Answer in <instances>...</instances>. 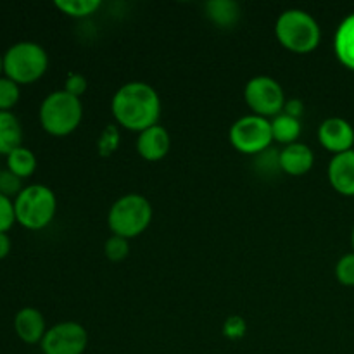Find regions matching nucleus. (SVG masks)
<instances>
[{
  "label": "nucleus",
  "instance_id": "nucleus-1",
  "mask_svg": "<svg viewBox=\"0 0 354 354\" xmlns=\"http://www.w3.org/2000/svg\"><path fill=\"white\" fill-rule=\"evenodd\" d=\"M161 109V97L154 86L145 82L124 83L111 100V111L118 127L137 133L159 124Z\"/></svg>",
  "mask_w": 354,
  "mask_h": 354
},
{
  "label": "nucleus",
  "instance_id": "nucleus-2",
  "mask_svg": "<svg viewBox=\"0 0 354 354\" xmlns=\"http://www.w3.org/2000/svg\"><path fill=\"white\" fill-rule=\"evenodd\" d=\"M277 40L294 54H310L320 45L322 30L318 21L303 9H287L275 23Z\"/></svg>",
  "mask_w": 354,
  "mask_h": 354
},
{
  "label": "nucleus",
  "instance_id": "nucleus-3",
  "mask_svg": "<svg viewBox=\"0 0 354 354\" xmlns=\"http://www.w3.org/2000/svg\"><path fill=\"white\" fill-rule=\"evenodd\" d=\"M40 124L52 137H68L82 124V99L71 95L66 90L48 93L38 111Z\"/></svg>",
  "mask_w": 354,
  "mask_h": 354
},
{
  "label": "nucleus",
  "instance_id": "nucleus-4",
  "mask_svg": "<svg viewBox=\"0 0 354 354\" xmlns=\"http://www.w3.org/2000/svg\"><path fill=\"white\" fill-rule=\"evenodd\" d=\"M152 221V204L142 194H124L111 206L107 227L113 235L127 241L144 234Z\"/></svg>",
  "mask_w": 354,
  "mask_h": 354
},
{
  "label": "nucleus",
  "instance_id": "nucleus-5",
  "mask_svg": "<svg viewBox=\"0 0 354 354\" xmlns=\"http://www.w3.org/2000/svg\"><path fill=\"white\" fill-rule=\"evenodd\" d=\"M3 75L17 85H31L47 73L48 55L37 41H17L2 55Z\"/></svg>",
  "mask_w": 354,
  "mask_h": 354
},
{
  "label": "nucleus",
  "instance_id": "nucleus-6",
  "mask_svg": "<svg viewBox=\"0 0 354 354\" xmlns=\"http://www.w3.org/2000/svg\"><path fill=\"white\" fill-rule=\"evenodd\" d=\"M57 211V199L48 187L33 183L14 199L16 221L28 230H41L52 223Z\"/></svg>",
  "mask_w": 354,
  "mask_h": 354
},
{
  "label": "nucleus",
  "instance_id": "nucleus-7",
  "mask_svg": "<svg viewBox=\"0 0 354 354\" xmlns=\"http://www.w3.org/2000/svg\"><path fill=\"white\" fill-rule=\"evenodd\" d=\"M230 144L239 152L248 156H258L268 151L273 142L272 121L266 118L248 114L235 121L230 128Z\"/></svg>",
  "mask_w": 354,
  "mask_h": 354
},
{
  "label": "nucleus",
  "instance_id": "nucleus-8",
  "mask_svg": "<svg viewBox=\"0 0 354 354\" xmlns=\"http://www.w3.org/2000/svg\"><path fill=\"white\" fill-rule=\"evenodd\" d=\"M244 100L252 114L270 120L283 113L286 107V92L282 85L272 76H254L244 88Z\"/></svg>",
  "mask_w": 354,
  "mask_h": 354
},
{
  "label": "nucleus",
  "instance_id": "nucleus-9",
  "mask_svg": "<svg viewBox=\"0 0 354 354\" xmlns=\"http://www.w3.org/2000/svg\"><path fill=\"white\" fill-rule=\"evenodd\" d=\"M40 346L44 354H83L88 346V334L76 322H61L47 328Z\"/></svg>",
  "mask_w": 354,
  "mask_h": 354
},
{
  "label": "nucleus",
  "instance_id": "nucleus-10",
  "mask_svg": "<svg viewBox=\"0 0 354 354\" xmlns=\"http://www.w3.org/2000/svg\"><path fill=\"white\" fill-rule=\"evenodd\" d=\"M318 140L322 147L334 156L353 151L354 128L342 118H327L318 128Z\"/></svg>",
  "mask_w": 354,
  "mask_h": 354
},
{
  "label": "nucleus",
  "instance_id": "nucleus-11",
  "mask_svg": "<svg viewBox=\"0 0 354 354\" xmlns=\"http://www.w3.org/2000/svg\"><path fill=\"white\" fill-rule=\"evenodd\" d=\"M138 156L145 161H161L168 156L169 147H171V138H169L168 130L161 124H154V127L147 128V130L140 131L135 142Z\"/></svg>",
  "mask_w": 354,
  "mask_h": 354
},
{
  "label": "nucleus",
  "instance_id": "nucleus-12",
  "mask_svg": "<svg viewBox=\"0 0 354 354\" xmlns=\"http://www.w3.org/2000/svg\"><path fill=\"white\" fill-rule=\"evenodd\" d=\"M328 182L341 196L354 197V149L334 156L328 162Z\"/></svg>",
  "mask_w": 354,
  "mask_h": 354
},
{
  "label": "nucleus",
  "instance_id": "nucleus-13",
  "mask_svg": "<svg viewBox=\"0 0 354 354\" xmlns=\"http://www.w3.org/2000/svg\"><path fill=\"white\" fill-rule=\"evenodd\" d=\"M279 162L280 171L287 173V175H306L315 166V152L311 151L310 145L303 144V142H296V144L286 145L279 152Z\"/></svg>",
  "mask_w": 354,
  "mask_h": 354
},
{
  "label": "nucleus",
  "instance_id": "nucleus-14",
  "mask_svg": "<svg viewBox=\"0 0 354 354\" xmlns=\"http://www.w3.org/2000/svg\"><path fill=\"white\" fill-rule=\"evenodd\" d=\"M14 330L17 337L26 344H40L47 334L44 315L35 308H23L14 318Z\"/></svg>",
  "mask_w": 354,
  "mask_h": 354
},
{
  "label": "nucleus",
  "instance_id": "nucleus-15",
  "mask_svg": "<svg viewBox=\"0 0 354 354\" xmlns=\"http://www.w3.org/2000/svg\"><path fill=\"white\" fill-rule=\"evenodd\" d=\"M334 50L339 62L354 71V12L339 24L334 37Z\"/></svg>",
  "mask_w": 354,
  "mask_h": 354
},
{
  "label": "nucleus",
  "instance_id": "nucleus-16",
  "mask_svg": "<svg viewBox=\"0 0 354 354\" xmlns=\"http://www.w3.org/2000/svg\"><path fill=\"white\" fill-rule=\"evenodd\" d=\"M23 145V127L10 111H0V154L9 156Z\"/></svg>",
  "mask_w": 354,
  "mask_h": 354
},
{
  "label": "nucleus",
  "instance_id": "nucleus-17",
  "mask_svg": "<svg viewBox=\"0 0 354 354\" xmlns=\"http://www.w3.org/2000/svg\"><path fill=\"white\" fill-rule=\"evenodd\" d=\"M206 16L220 28H232L241 17V6L234 0H211L204 6Z\"/></svg>",
  "mask_w": 354,
  "mask_h": 354
},
{
  "label": "nucleus",
  "instance_id": "nucleus-18",
  "mask_svg": "<svg viewBox=\"0 0 354 354\" xmlns=\"http://www.w3.org/2000/svg\"><path fill=\"white\" fill-rule=\"evenodd\" d=\"M270 121H272L273 140L280 142V144H283V145H290V144H296V142H299L301 131H303L301 120H296V118L282 113Z\"/></svg>",
  "mask_w": 354,
  "mask_h": 354
},
{
  "label": "nucleus",
  "instance_id": "nucleus-19",
  "mask_svg": "<svg viewBox=\"0 0 354 354\" xmlns=\"http://www.w3.org/2000/svg\"><path fill=\"white\" fill-rule=\"evenodd\" d=\"M6 161L7 169L16 176H19L21 180L30 178L35 173V169H37V158H35V154L30 149L23 147V145L10 152L6 158Z\"/></svg>",
  "mask_w": 354,
  "mask_h": 354
},
{
  "label": "nucleus",
  "instance_id": "nucleus-20",
  "mask_svg": "<svg viewBox=\"0 0 354 354\" xmlns=\"http://www.w3.org/2000/svg\"><path fill=\"white\" fill-rule=\"evenodd\" d=\"M55 7L69 17H88L100 9V0H55Z\"/></svg>",
  "mask_w": 354,
  "mask_h": 354
},
{
  "label": "nucleus",
  "instance_id": "nucleus-21",
  "mask_svg": "<svg viewBox=\"0 0 354 354\" xmlns=\"http://www.w3.org/2000/svg\"><path fill=\"white\" fill-rule=\"evenodd\" d=\"M121 144V133L118 124H107L97 140V151L102 158H109L118 151Z\"/></svg>",
  "mask_w": 354,
  "mask_h": 354
},
{
  "label": "nucleus",
  "instance_id": "nucleus-22",
  "mask_svg": "<svg viewBox=\"0 0 354 354\" xmlns=\"http://www.w3.org/2000/svg\"><path fill=\"white\" fill-rule=\"evenodd\" d=\"M19 85L7 76H0V111H10L19 102Z\"/></svg>",
  "mask_w": 354,
  "mask_h": 354
},
{
  "label": "nucleus",
  "instance_id": "nucleus-23",
  "mask_svg": "<svg viewBox=\"0 0 354 354\" xmlns=\"http://www.w3.org/2000/svg\"><path fill=\"white\" fill-rule=\"evenodd\" d=\"M128 252H130V242L123 237H118V235H111L106 244H104V254L113 263H120L127 259Z\"/></svg>",
  "mask_w": 354,
  "mask_h": 354
},
{
  "label": "nucleus",
  "instance_id": "nucleus-24",
  "mask_svg": "<svg viewBox=\"0 0 354 354\" xmlns=\"http://www.w3.org/2000/svg\"><path fill=\"white\" fill-rule=\"evenodd\" d=\"M23 189V180H21L19 176L10 173L9 169H2V171H0V194H2V196L9 197V199H12V197L16 199Z\"/></svg>",
  "mask_w": 354,
  "mask_h": 354
},
{
  "label": "nucleus",
  "instance_id": "nucleus-25",
  "mask_svg": "<svg viewBox=\"0 0 354 354\" xmlns=\"http://www.w3.org/2000/svg\"><path fill=\"white\" fill-rule=\"evenodd\" d=\"M335 277L342 286L354 287V252H349L339 259L335 266Z\"/></svg>",
  "mask_w": 354,
  "mask_h": 354
},
{
  "label": "nucleus",
  "instance_id": "nucleus-26",
  "mask_svg": "<svg viewBox=\"0 0 354 354\" xmlns=\"http://www.w3.org/2000/svg\"><path fill=\"white\" fill-rule=\"evenodd\" d=\"M14 223H16L14 201L0 194V232L7 234Z\"/></svg>",
  "mask_w": 354,
  "mask_h": 354
},
{
  "label": "nucleus",
  "instance_id": "nucleus-27",
  "mask_svg": "<svg viewBox=\"0 0 354 354\" xmlns=\"http://www.w3.org/2000/svg\"><path fill=\"white\" fill-rule=\"evenodd\" d=\"M256 165L261 166V171L263 173H273L277 169V171H280V162H279V151H272V149H268V151L261 152V154L256 156Z\"/></svg>",
  "mask_w": 354,
  "mask_h": 354
},
{
  "label": "nucleus",
  "instance_id": "nucleus-28",
  "mask_svg": "<svg viewBox=\"0 0 354 354\" xmlns=\"http://www.w3.org/2000/svg\"><path fill=\"white\" fill-rule=\"evenodd\" d=\"M62 90H66L68 93H71V95L80 99L86 92V78L83 75H80V73H69Z\"/></svg>",
  "mask_w": 354,
  "mask_h": 354
},
{
  "label": "nucleus",
  "instance_id": "nucleus-29",
  "mask_svg": "<svg viewBox=\"0 0 354 354\" xmlns=\"http://www.w3.org/2000/svg\"><path fill=\"white\" fill-rule=\"evenodd\" d=\"M248 325L241 317H230L223 325V332L228 339H241L245 335Z\"/></svg>",
  "mask_w": 354,
  "mask_h": 354
},
{
  "label": "nucleus",
  "instance_id": "nucleus-30",
  "mask_svg": "<svg viewBox=\"0 0 354 354\" xmlns=\"http://www.w3.org/2000/svg\"><path fill=\"white\" fill-rule=\"evenodd\" d=\"M283 113L296 118V120H301V116L304 114V104L299 99H289L286 102V107H283Z\"/></svg>",
  "mask_w": 354,
  "mask_h": 354
},
{
  "label": "nucleus",
  "instance_id": "nucleus-31",
  "mask_svg": "<svg viewBox=\"0 0 354 354\" xmlns=\"http://www.w3.org/2000/svg\"><path fill=\"white\" fill-rule=\"evenodd\" d=\"M10 248H12V244H10L9 235L3 234V232H0V259H3L9 256Z\"/></svg>",
  "mask_w": 354,
  "mask_h": 354
},
{
  "label": "nucleus",
  "instance_id": "nucleus-32",
  "mask_svg": "<svg viewBox=\"0 0 354 354\" xmlns=\"http://www.w3.org/2000/svg\"><path fill=\"white\" fill-rule=\"evenodd\" d=\"M3 73V61H2V54H0V75Z\"/></svg>",
  "mask_w": 354,
  "mask_h": 354
},
{
  "label": "nucleus",
  "instance_id": "nucleus-33",
  "mask_svg": "<svg viewBox=\"0 0 354 354\" xmlns=\"http://www.w3.org/2000/svg\"><path fill=\"white\" fill-rule=\"evenodd\" d=\"M351 244H353V252H354V227H353V232H351Z\"/></svg>",
  "mask_w": 354,
  "mask_h": 354
}]
</instances>
